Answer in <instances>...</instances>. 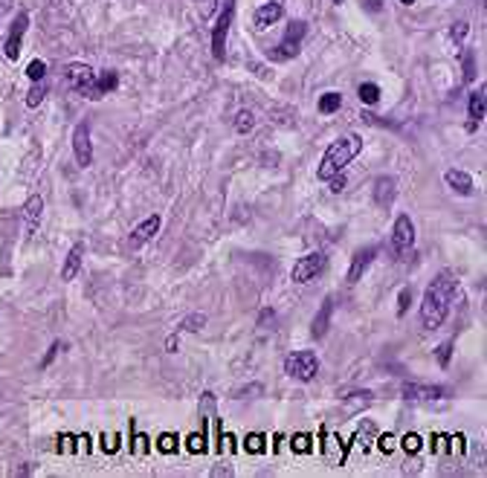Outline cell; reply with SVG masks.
<instances>
[{
	"label": "cell",
	"mask_w": 487,
	"mask_h": 478,
	"mask_svg": "<svg viewBox=\"0 0 487 478\" xmlns=\"http://www.w3.org/2000/svg\"><path fill=\"white\" fill-rule=\"evenodd\" d=\"M67 81H70V87L76 93H81L85 99H99V90H96V73L87 67V64H70Z\"/></svg>",
	"instance_id": "obj_6"
},
{
	"label": "cell",
	"mask_w": 487,
	"mask_h": 478,
	"mask_svg": "<svg viewBox=\"0 0 487 478\" xmlns=\"http://www.w3.org/2000/svg\"><path fill=\"white\" fill-rule=\"evenodd\" d=\"M456 293H459V278L450 270H441L429 282V287L424 293V302H420V325H424L427 331H438V327L447 322Z\"/></svg>",
	"instance_id": "obj_1"
},
{
	"label": "cell",
	"mask_w": 487,
	"mask_h": 478,
	"mask_svg": "<svg viewBox=\"0 0 487 478\" xmlns=\"http://www.w3.org/2000/svg\"><path fill=\"white\" fill-rule=\"evenodd\" d=\"M61 348H64V345H61V342H53V345H50V354H46V359H44V368H46V366H50V362L55 359V354H58Z\"/></svg>",
	"instance_id": "obj_39"
},
{
	"label": "cell",
	"mask_w": 487,
	"mask_h": 478,
	"mask_svg": "<svg viewBox=\"0 0 487 478\" xmlns=\"http://www.w3.org/2000/svg\"><path fill=\"white\" fill-rule=\"evenodd\" d=\"M73 154H76V162H78L81 169H87L90 162H93V145H90V128H87V122L76 125V130H73Z\"/></svg>",
	"instance_id": "obj_10"
},
{
	"label": "cell",
	"mask_w": 487,
	"mask_h": 478,
	"mask_svg": "<svg viewBox=\"0 0 487 478\" xmlns=\"http://www.w3.org/2000/svg\"><path fill=\"white\" fill-rule=\"evenodd\" d=\"M325 264H328V258H325V253H307L302 255L296 264H293V282L296 284H307L311 278H319Z\"/></svg>",
	"instance_id": "obj_7"
},
{
	"label": "cell",
	"mask_w": 487,
	"mask_h": 478,
	"mask_svg": "<svg viewBox=\"0 0 487 478\" xmlns=\"http://www.w3.org/2000/svg\"><path fill=\"white\" fill-rule=\"evenodd\" d=\"M117 85H119V76L113 73V70H108L105 76L96 78V90H99V96L102 93H113V90H117Z\"/></svg>",
	"instance_id": "obj_25"
},
{
	"label": "cell",
	"mask_w": 487,
	"mask_h": 478,
	"mask_svg": "<svg viewBox=\"0 0 487 478\" xmlns=\"http://www.w3.org/2000/svg\"><path fill=\"white\" fill-rule=\"evenodd\" d=\"M400 3H403V6H412V3H415V0H400Z\"/></svg>",
	"instance_id": "obj_43"
},
{
	"label": "cell",
	"mask_w": 487,
	"mask_h": 478,
	"mask_svg": "<svg viewBox=\"0 0 487 478\" xmlns=\"http://www.w3.org/2000/svg\"><path fill=\"white\" fill-rule=\"evenodd\" d=\"M206 325V313H191V316H186L180 322V327H177V334H191V331H200V327Z\"/></svg>",
	"instance_id": "obj_23"
},
{
	"label": "cell",
	"mask_w": 487,
	"mask_h": 478,
	"mask_svg": "<svg viewBox=\"0 0 487 478\" xmlns=\"http://www.w3.org/2000/svg\"><path fill=\"white\" fill-rule=\"evenodd\" d=\"M339 105H343V96H339V93H322V99H319V113H336Z\"/></svg>",
	"instance_id": "obj_26"
},
{
	"label": "cell",
	"mask_w": 487,
	"mask_h": 478,
	"mask_svg": "<svg viewBox=\"0 0 487 478\" xmlns=\"http://www.w3.org/2000/svg\"><path fill=\"white\" fill-rule=\"evenodd\" d=\"M395 197H398V180L395 177H380L375 183V203L380 209H388L395 203Z\"/></svg>",
	"instance_id": "obj_17"
},
{
	"label": "cell",
	"mask_w": 487,
	"mask_h": 478,
	"mask_svg": "<svg viewBox=\"0 0 487 478\" xmlns=\"http://www.w3.org/2000/svg\"><path fill=\"white\" fill-rule=\"evenodd\" d=\"M81 258H85V244H73V250L67 253V261H64L61 267V278L64 282H73L81 270Z\"/></svg>",
	"instance_id": "obj_19"
},
{
	"label": "cell",
	"mask_w": 487,
	"mask_h": 478,
	"mask_svg": "<svg viewBox=\"0 0 487 478\" xmlns=\"http://www.w3.org/2000/svg\"><path fill=\"white\" fill-rule=\"evenodd\" d=\"M244 450H247V452H253V455L264 452V450H267V438H264L262 432H253V435H247V438H244Z\"/></svg>",
	"instance_id": "obj_24"
},
{
	"label": "cell",
	"mask_w": 487,
	"mask_h": 478,
	"mask_svg": "<svg viewBox=\"0 0 487 478\" xmlns=\"http://www.w3.org/2000/svg\"><path fill=\"white\" fill-rule=\"evenodd\" d=\"M476 81V56L464 53V85H473Z\"/></svg>",
	"instance_id": "obj_28"
},
{
	"label": "cell",
	"mask_w": 487,
	"mask_h": 478,
	"mask_svg": "<svg viewBox=\"0 0 487 478\" xmlns=\"http://www.w3.org/2000/svg\"><path fill=\"white\" fill-rule=\"evenodd\" d=\"M415 246V223L409 215H398L395 221V229H392V250H395V258H406L412 253Z\"/></svg>",
	"instance_id": "obj_5"
},
{
	"label": "cell",
	"mask_w": 487,
	"mask_h": 478,
	"mask_svg": "<svg viewBox=\"0 0 487 478\" xmlns=\"http://www.w3.org/2000/svg\"><path fill=\"white\" fill-rule=\"evenodd\" d=\"M26 76L32 78V81H44V76H46V64L44 61H29V67H26Z\"/></svg>",
	"instance_id": "obj_29"
},
{
	"label": "cell",
	"mask_w": 487,
	"mask_h": 478,
	"mask_svg": "<svg viewBox=\"0 0 487 478\" xmlns=\"http://www.w3.org/2000/svg\"><path fill=\"white\" fill-rule=\"evenodd\" d=\"M334 3H336V6H339V3H345V0H334Z\"/></svg>",
	"instance_id": "obj_44"
},
{
	"label": "cell",
	"mask_w": 487,
	"mask_h": 478,
	"mask_svg": "<svg viewBox=\"0 0 487 478\" xmlns=\"http://www.w3.org/2000/svg\"><path fill=\"white\" fill-rule=\"evenodd\" d=\"M305 32H307V24H305V21H293V24H290V29L284 32V38H282L279 49H275L273 56H275V58H296L299 49H302Z\"/></svg>",
	"instance_id": "obj_8"
},
{
	"label": "cell",
	"mask_w": 487,
	"mask_h": 478,
	"mask_svg": "<svg viewBox=\"0 0 487 478\" xmlns=\"http://www.w3.org/2000/svg\"><path fill=\"white\" fill-rule=\"evenodd\" d=\"M215 9H218V0H198V12H200V18H203V21L212 18Z\"/></svg>",
	"instance_id": "obj_33"
},
{
	"label": "cell",
	"mask_w": 487,
	"mask_h": 478,
	"mask_svg": "<svg viewBox=\"0 0 487 478\" xmlns=\"http://www.w3.org/2000/svg\"><path fill=\"white\" fill-rule=\"evenodd\" d=\"M177 348H180V339H177V334H174V336H169V339H166V351H169V354H174Z\"/></svg>",
	"instance_id": "obj_40"
},
{
	"label": "cell",
	"mask_w": 487,
	"mask_h": 478,
	"mask_svg": "<svg viewBox=\"0 0 487 478\" xmlns=\"http://www.w3.org/2000/svg\"><path fill=\"white\" fill-rule=\"evenodd\" d=\"M232 18H235V0H226L221 18H218V24H215V29H212V56H215L218 61L226 58V35H230Z\"/></svg>",
	"instance_id": "obj_4"
},
{
	"label": "cell",
	"mask_w": 487,
	"mask_h": 478,
	"mask_svg": "<svg viewBox=\"0 0 487 478\" xmlns=\"http://www.w3.org/2000/svg\"><path fill=\"white\" fill-rule=\"evenodd\" d=\"M41 218H44V200H41V194H29L26 203H24V229H26L29 238L38 232Z\"/></svg>",
	"instance_id": "obj_13"
},
{
	"label": "cell",
	"mask_w": 487,
	"mask_h": 478,
	"mask_svg": "<svg viewBox=\"0 0 487 478\" xmlns=\"http://www.w3.org/2000/svg\"><path fill=\"white\" fill-rule=\"evenodd\" d=\"M380 450H383V452L392 450V438H388V435H383V438H380Z\"/></svg>",
	"instance_id": "obj_41"
},
{
	"label": "cell",
	"mask_w": 487,
	"mask_h": 478,
	"mask_svg": "<svg viewBox=\"0 0 487 478\" xmlns=\"http://www.w3.org/2000/svg\"><path fill=\"white\" fill-rule=\"evenodd\" d=\"M444 183L456 191V194H473V177H470L467 171H459V169H450L447 174H444Z\"/></svg>",
	"instance_id": "obj_18"
},
{
	"label": "cell",
	"mask_w": 487,
	"mask_h": 478,
	"mask_svg": "<svg viewBox=\"0 0 487 478\" xmlns=\"http://www.w3.org/2000/svg\"><path fill=\"white\" fill-rule=\"evenodd\" d=\"M290 447H293V452H311L314 441H311V435H293V441H290Z\"/></svg>",
	"instance_id": "obj_31"
},
{
	"label": "cell",
	"mask_w": 487,
	"mask_h": 478,
	"mask_svg": "<svg viewBox=\"0 0 487 478\" xmlns=\"http://www.w3.org/2000/svg\"><path fill=\"white\" fill-rule=\"evenodd\" d=\"M343 189H345V174L339 171V174L331 177V191H343Z\"/></svg>",
	"instance_id": "obj_38"
},
{
	"label": "cell",
	"mask_w": 487,
	"mask_h": 478,
	"mask_svg": "<svg viewBox=\"0 0 487 478\" xmlns=\"http://www.w3.org/2000/svg\"><path fill=\"white\" fill-rule=\"evenodd\" d=\"M189 450H191V452H203V450H206L203 435H191V438H189Z\"/></svg>",
	"instance_id": "obj_37"
},
{
	"label": "cell",
	"mask_w": 487,
	"mask_h": 478,
	"mask_svg": "<svg viewBox=\"0 0 487 478\" xmlns=\"http://www.w3.org/2000/svg\"><path fill=\"white\" fill-rule=\"evenodd\" d=\"M360 151H363L360 134H345V137L334 139L328 148H325L322 162H319V169H316V177L319 180H331L334 174L345 171V166H348V162H354V157L360 154Z\"/></svg>",
	"instance_id": "obj_2"
},
{
	"label": "cell",
	"mask_w": 487,
	"mask_h": 478,
	"mask_svg": "<svg viewBox=\"0 0 487 478\" xmlns=\"http://www.w3.org/2000/svg\"><path fill=\"white\" fill-rule=\"evenodd\" d=\"M380 255V246L377 244H368L363 250H357L354 258H351V267H348V284H357L360 278L366 275V270L375 264V258Z\"/></svg>",
	"instance_id": "obj_9"
},
{
	"label": "cell",
	"mask_w": 487,
	"mask_h": 478,
	"mask_svg": "<svg viewBox=\"0 0 487 478\" xmlns=\"http://www.w3.org/2000/svg\"><path fill=\"white\" fill-rule=\"evenodd\" d=\"M438 366H441V368H447L450 366V357H452V339H447L444 345H438Z\"/></svg>",
	"instance_id": "obj_30"
},
{
	"label": "cell",
	"mask_w": 487,
	"mask_h": 478,
	"mask_svg": "<svg viewBox=\"0 0 487 478\" xmlns=\"http://www.w3.org/2000/svg\"><path fill=\"white\" fill-rule=\"evenodd\" d=\"M400 394L406 400H444L450 398V389L444 386H420V383H406L400 389Z\"/></svg>",
	"instance_id": "obj_12"
},
{
	"label": "cell",
	"mask_w": 487,
	"mask_h": 478,
	"mask_svg": "<svg viewBox=\"0 0 487 478\" xmlns=\"http://www.w3.org/2000/svg\"><path fill=\"white\" fill-rule=\"evenodd\" d=\"M157 447H160V452H174L177 450V438L174 435H160V441H157Z\"/></svg>",
	"instance_id": "obj_34"
},
{
	"label": "cell",
	"mask_w": 487,
	"mask_h": 478,
	"mask_svg": "<svg viewBox=\"0 0 487 478\" xmlns=\"http://www.w3.org/2000/svg\"><path fill=\"white\" fill-rule=\"evenodd\" d=\"M26 24H29V15H26V12H21L18 18H15V24H12V32H9L6 46H3V53H6L9 61H18V56H21V41H24Z\"/></svg>",
	"instance_id": "obj_14"
},
{
	"label": "cell",
	"mask_w": 487,
	"mask_h": 478,
	"mask_svg": "<svg viewBox=\"0 0 487 478\" xmlns=\"http://www.w3.org/2000/svg\"><path fill=\"white\" fill-rule=\"evenodd\" d=\"M467 117L473 125H479L484 119V87H479L473 96H470V105H467Z\"/></svg>",
	"instance_id": "obj_20"
},
{
	"label": "cell",
	"mask_w": 487,
	"mask_h": 478,
	"mask_svg": "<svg viewBox=\"0 0 487 478\" xmlns=\"http://www.w3.org/2000/svg\"><path fill=\"white\" fill-rule=\"evenodd\" d=\"M400 447H403L406 452H418V450H420V435H403V438H400Z\"/></svg>",
	"instance_id": "obj_35"
},
{
	"label": "cell",
	"mask_w": 487,
	"mask_h": 478,
	"mask_svg": "<svg viewBox=\"0 0 487 478\" xmlns=\"http://www.w3.org/2000/svg\"><path fill=\"white\" fill-rule=\"evenodd\" d=\"M12 6V0H0V12H3V9H9Z\"/></svg>",
	"instance_id": "obj_42"
},
{
	"label": "cell",
	"mask_w": 487,
	"mask_h": 478,
	"mask_svg": "<svg viewBox=\"0 0 487 478\" xmlns=\"http://www.w3.org/2000/svg\"><path fill=\"white\" fill-rule=\"evenodd\" d=\"M44 96H46V85H44V81H38V85L26 93V105H29V108H38V105L44 102Z\"/></svg>",
	"instance_id": "obj_27"
},
{
	"label": "cell",
	"mask_w": 487,
	"mask_h": 478,
	"mask_svg": "<svg viewBox=\"0 0 487 478\" xmlns=\"http://www.w3.org/2000/svg\"><path fill=\"white\" fill-rule=\"evenodd\" d=\"M284 371H287V377H293L299 383H311L319 371V359L314 351H296L284 359Z\"/></svg>",
	"instance_id": "obj_3"
},
{
	"label": "cell",
	"mask_w": 487,
	"mask_h": 478,
	"mask_svg": "<svg viewBox=\"0 0 487 478\" xmlns=\"http://www.w3.org/2000/svg\"><path fill=\"white\" fill-rule=\"evenodd\" d=\"M253 128H255V113L247 110V108L238 110L235 113V130H238V134H250Z\"/></svg>",
	"instance_id": "obj_22"
},
{
	"label": "cell",
	"mask_w": 487,
	"mask_h": 478,
	"mask_svg": "<svg viewBox=\"0 0 487 478\" xmlns=\"http://www.w3.org/2000/svg\"><path fill=\"white\" fill-rule=\"evenodd\" d=\"M467 32H470V24H467V21H459L456 26H452V41L461 44V41L467 38Z\"/></svg>",
	"instance_id": "obj_36"
},
{
	"label": "cell",
	"mask_w": 487,
	"mask_h": 478,
	"mask_svg": "<svg viewBox=\"0 0 487 478\" xmlns=\"http://www.w3.org/2000/svg\"><path fill=\"white\" fill-rule=\"evenodd\" d=\"M357 96H360V102H366V105H377L380 102V87L375 85V81H363Z\"/></svg>",
	"instance_id": "obj_21"
},
{
	"label": "cell",
	"mask_w": 487,
	"mask_h": 478,
	"mask_svg": "<svg viewBox=\"0 0 487 478\" xmlns=\"http://www.w3.org/2000/svg\"><path fill=\"white\" fill-rule=\"evenodd\" d=\"M331 316H334V299H331V296H325V299H322V307H319V313L314 316V325H311L314 339H322L325 334H328Z\"/></svg>",
	"instance_id": "obj_16"
},
{
	"label": "cell",
	"mask_w": 487,
	"mask_h": 478,
	"mask_svg": "<svg viewBox=\"0 0 487 478\" xmlns=\"http://www.w3.org/2000/svg\"><path fill=\"white\" fill-rule=\"evenodd\" d=\"M409 305H412V290L403 287V290L398 293V316H403V313L409 310Z\"/></svg>",
	"instance_id": "obj_32"
},
{
	"label": "cell",
	"mask_w": 487,
	"mask_h": 478,
	"mask_svg": "<svg viewBox=\"0 0 487 478\" xmlns=\"http://www.w3.org/2000/svg\"><path fill=\"white\" fill-rule=\"evenodd\" d=\"M282 15H284V6L279 3V0H267L264 6H258L255 9V29H267L273 24H279L282 21Z\"/></svg>",
	"instance_id": "obj_15"
},
{
	"label": "cell",
	"mask_w": 487,
	"mask_h": 478,
	"mask_svg": "<svg viewBox=\"0 0 487 478\" xmlns=\"http://www.w3.org/2000/svg\"><path fill=\"white\" fill-rule=\"evenodd\" d=\"M160 232V215H151V218H145L131 235H128V241H125V250L128 253H137L139 246H145L154 235Z\"/></svg>",
	"instance_id": "obj_11"
}]
</instances>
